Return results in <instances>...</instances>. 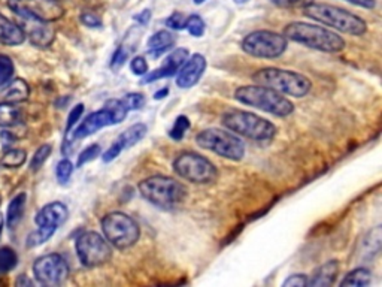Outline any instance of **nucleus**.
<instances>
[{
  "mask_svg": "<svg viewBox=\"0 0 382 287\" xmlns=\"http://www.w3.org/2000/svg\"><path fill=\"white\" fill-rule=\"evenodd\" d=\"M234 99L242 105L257 108L271 115L285 118L295 113V104L284 94L260 84L242 85L234 90Z\"/></svg>",
  "mask_w": 382,
  "mask_h": 287,
  "instance_id": "1",
  "label": "nucleus"
},
{
  "mask_svg": "<svg viewBox=\"0 0 382 287\" xmlns=\"http://www.w3.org/2000/svg\"><path fill=\"white\" fill-rule=\"evenodd\" d=\"M283 35L288 41L323 52H339L346 46L345 39L333 30L318 24L303 23V21H295V23L287 24Z\"/></svg>",
  "mask_w": 382,
  "mask_h": 287,
  "instance_id": "2",
  "label": "nucleus"
},
{
  "mask_svg": "<svg viewBox=\"0 0 382 287\" xmlns=\"http://www.w3.org/2000/svg\"><path fill=\"white\" fill-rule=\"evenodd\" d=\"M303 14L313 21H318V23L324 26L345 33V35L363 36L367 31V24L362 17L339 6L313 2L306 8H303Z\"/></svg>",
  "mask_w": 382,
  "mask_h": 287,
  "instance_id": "3",
  "label": "nucleus"
},
{
  "mask_svg": "<svg viewBox=\"0 0 382 287\" xmlns=\"http://www.w3.org/2000/svg\"><path fill=\"white\" fill-rule=\"evenodd\" d=\"M139 193L145 201L162 209H172L181 205L187 197V187L172 176L154 175L139 183Z\"/></svg>",
  "mask_w": 382,
  "mask_h": 287,
  "instance_id": "4",
  "label": "nucleus"
},
{
  "mask_svg": "<svg viewBox=\"0 0 382 287\" xmlns=\"http://www.w3.org/2000/svg\"><path fill=\"white\" fill-rule=\"evenodd\" d=\"M221 121L222 126L233 134L257 142L274 139L278 130L272 121L248 111H242V109H230L224 113Z\"/></svg>",
  "mask_w": 382,
  "mask_h": 287,
  "instance_id": "5",
  "label": "nucleus"
},
{
  "mask_svg": "<svg viewBox=\"0 0 382 287\" xmlns=\"http://www.w3.org/2000/svg\"><path fill=\"white\" fill-rule=\"evenodd\" d=\"M253 81L254 84L266 85L281 94L291 97H305L312 88L308 76L281 68H263L257 71L253 75Z\"/></svg>",
  "mask_w": 382,
  "mask_h": 287,
  "instance_id": "6",
  "label": "nucleus"
},
{
  "mask_svg": "<svg viewBox=\"0 0 382 287\" xmlns=\"http://www.w3.org/2000/svg\"><path fill=\"white\" fill-rule=\"evenodd\" d=\"M100 226H102L104 232L102 235L117 250H127L136 244L141 238V227L138 222L126 213L112 211L105 214Z\"/></svg>",
  "mask_w": 382,
  "mask_h": 287,
  "instance_id": "7",
  "label": "nucleus"
},
{
  "mask_svg": "<svg viewBox=\"0 0 382 287\" xmlns=\"http://www.w3.org/2000/svg\"><path fill=\"white\" fill-rule=\"evenodd\" d=\"M197 146L208 151L215 153L217 156L239 162L245 156V144L236 134L230 130L218 127H209L201 130L196 136Z\"/></svg>",
  "mask_w": 382,
  "mask_h": 287,
  "instance_id": "8",
  "label": "nucleus"
},
{
  "mask_svg": "<svg viewBox=\"0 0 382 287\" xmlns=\"http://www.w3.org/2000/svg\"><path fill=\"white\" fill-rule=\"evenodd\" d=\"M127 114H129V111L126 109V106L122 105L121 99H109L102 109L88 114L83 120V123L78 126L75 130H72L71 141L72 139L73 141L84 139V138L94 135L96 132H99L100 129L120 125L126 120Z\"/></svg>",
  "mask_w": 382,
  "mask_h": 287,
  "instance_id": "9",
  "label": "nucleus"
},
{
  "mask_svg": "<svg viewBox=\"0 0 382 287\" xmlns=\"http://www.w3.org/2000/svg\"><path fill=\"white\" fill-rule=\"evenodd\" d=\"M241 48L251 57L274 60L287 51L288 39L278 31L255 30L243 38Z\"/></svg>",
  "mask_w": 382,
  "mask_h": 287,
  "instance_id": "10",
  "label": "nucleus"
},
{
  "mask_svg": "<svg viewBox=\"0 0 382 287\" xmlns=\"http://www.w3.org/2000/svg\"><path fill=\"white\" fill-rule=\"evenodd\" d=\"M174 171L179 178L193 184H211L218 176L215 164L194 151H184L179 154L174 160Z\"/></svg>",
  "mask_w": 382,
  "mask_h": 287,
  "instance_id": "11",
  "label": "nucleus"
},
{
  "mask_svg": "<svg viewBox=\"0 0 382 287\" xmlns=\"http://www.w3.org/2000/svg\"><path fill=\"white\" fill-rule=\"evenodd\" d=\"M76 256L87 268L102 267L112 258V246L106 238L94 230H87L76 238Z\"/></svg>",
  "mask_w": 382,
  "mask_h": 287,
  "instance_id": "12",
  "label": "nucleus"
},
{
  "mask_svg": "<svg viewBox=\"0 0 382 287\" xmlns=\"http://www.w3.org/2000/svg\"><path fill=\"white\" fill-rule=\"evenodd\" d=\"M8 8L18 18H36L47 23H52L63 15V8L57 0H9Z\"/></svg>",
  "mask_w": 382,
  "mask_h": 287,
  "instance_id": "13",
  "label": "nucleus"
},
{
  "mask_svg": "<svg viewBox=\"0 0 382 287\" xmlns=\"http://www.w3.org/2000/svg\"><path fill=\"white\" fill-rule=\"evenodd\" d=\"M33 275L43 286H60L69 277V265L62 255L50 253L35 260Z\"/></svg>",
  "mask_w": 382,
  "mask_h": 287,
  "instance_id": "14",
  "label": "nucleus"
},
{
  "mask_svg": "<svg viewBox=\"0 0 382 287\" xmlns=\"http://www.w3.org/2000/svg\"><path fill=\"white\" fill-rule=\"evenodd\" d=\"M20 20H21L20 27L24 31L26 38H29L31 46H35L38 48H48L54 42L55 30L51 26V23L27 17H22Z\"/></svg>",
  "mask_w": 382,
  "mask_h": 287,
  "instance_id": "15",
  "label": "nucleus"
},
{
  "mask_svg": "<svg viewBox=\"0 0 382 287\" xmlns=\"http://www.w3.org/2000/svg\"><path fill=\"white\" fill-rule=\"evenodd\" d=\"M208 68L206 57L201 56V54H193V56H188V59L183 63L181 68L175 75V81L179 88H191L194 87L201 76H204L205 71Z\"/></svg>",
  "mask_w": 382,
  "mask_h": 287,
  "instance_id": "16",
  "label": "nucleus"
},
{
  "mask_svg": "<svg viewBox=\"0 0 382 287\" xmlns=\"http://www.w3.org/2000/svg\"><path fill=\"white\" fill-rule=\"evenodd\" d=\"M190 51L187 48H176L174 50L169 56H167L163 63L160 64V68H157L153 72H147L142 76V84H151L154 81H159L163 78H171V76H175L176 72L181 68L183 63L188 59Z\"/></svg>",
  "mask_w": 382,
  "mask_h": 287,
  "instance_id": "17",
  "label": "nucleus"
},
{
  "mask_svg": "<svg viewBox=\"0 0 382 287\" xmlns=\"http://www.w3.org/2000/svg\"><path fill=\"white\" fill-rule=\"evenodd\" d=\"M67 217H69V209L63 202H51L39 209L35 217V223L38 226L59 229L66 222Z\"/></svg>",
  "mask_w": 382,
  "mask_h": 287,
  "instance_id": "18",
  "label": "nucleus"
},
{
  "mask_svg": "<svg viewBox=\"0 0 382 287\" xmlns=\"http://www.w3.org/2000/svg\"><path fill=\"white\" fill-rule=\"evenodd\" d=\"M176 43V36L169 30H159L147 42V51L153 59H159L171 51Z\"/></svg>",
  "mask_w": 382,
  "mask_h": 287,
  "instance_id": "19",
  "label": "nucleus"
},
{
  "mask_svg": "<svg viewBox=\"0 0 382 287\" xmlns=\"http://www.w3.org/2000/svg\"><path fill=\"white\" fill-rule=\"evenodd\" d=\"M339 274V262L329 260L323 263L316 271L312 272L311 277H308V286L313 287H329L333 286Z\"/></svg>",
  "mask_w": 382,
  "mask_h": 287,
  "instance_id": "20",
  "label": "nucleus"
},
{
  "mask_svg": "<svg viewBox=\"0 0 382 287\" xmlns=\"http://www.w3.org/2000/svg\"><path fill=\"white\" fill-rule=\"evenodd\" d=\"M30 96V87L24 80H14L3 85L2 92H0V101L6 104H21L26 102Z\"/></svg>",
  "mask_w": 382,
  "mask_h": 287,
  "instance_id": "21",
  "label": "nucleus"
},
{
  "mask_svg": "<svg viewBox=\"0 0 382 287\" xmlns=\"http://www.w3.org/2000/svg\"><path fill=\"white\" fill-rule=\"evenodd\" d=\"M26 41V35L20 24H15L5 15L0 14V43L3 46H21Z\"/></svg>",
  "mask_w": 382,
  "mask_h": 287,
  "instance_id": "22",
  "label": "nucleus"
},
{
  "mask_svg": "<svg viewBox=\"0 0 382 287\" xmlns=\"http://www.w3.org/2000/svg\"><path fill=\"white\" fill-rule=\"evenodd\" d=\"M26 201H27V195L20 193L9 202L8 211H6V225L9 229H14L21 222L22 214H24V209H26Z\"/></svg>",
  "mask_w": 382,
  "mask_h": 287,
  "instance_id": "23",
  "label": "nucleus"
},
{
  "mask_svg": "<svg viewBox=\"0 0 382 287\" xmlns=\"http://www.w3.org/2000/svg\"><path fill=\"white\" fill-rule=\"evenodd\" d=\"M372 281V272L367 268H355L348 272L344 280L339 283L341 287H365Z\"/></svg>",
  "mask_w": 382,
  "mask_h": 287,
  "instance_id": "24",
  "label": "nucleus"
},
{
  "mask_svg": "<svg viewBox=\"0 0 382 287\" xmlns=\"http://www.w3.org/2000/svg\"><path fill=\"white\" fill-rule=\"evenodd\" d=\"M21 109L13 104L0 102V127H13L21 123Z\"/></svg>",
  "mask_w": 382,
  "mask_h": 287,
  "instance_id": "25",
  "label": "nucleus"
},
{
  "mask_svg": "<svg viewBox=\"0 0 382 287\" xmlns=\"http://www.w3.org/2000/svg\"><path fill=\"white\" fill-rule=\"evenodd\" d=\"M147 132H148L147 125L136 123L122 132V134L118 136V139L122 142V146H125V148L127 150L133 146H136L141 139H143V136L147 135Z\"/></svg>",
  "mask_w": 382,
  "mask_h": 287,
  "instance_id": "26",
  "label": "nucleus"
},
{
  "mask_svg": "<svg viewBox=\"0 0 382 287\" xmlns=\"http://www.w3.org/2000/svg\"><path fill=\"white\" fill-rule=\"evenodd\" d=\"M27 160V153L21 148H8L0 160V164L8 169H17Z\"/></svg>",
  "mask_w": 382,
  "mask_h": 287,
  "instance_id": "27",
  "label": "nucleus"
},
{
  "mask_svg": "<svg viewBox=\"0 0 382 287\" xmlns=\"http://www.w3.org/2000/svg\"><path fill=\"white\" fill-rule=\"evenodd\" d=\"M54 227H48V226H38V229L35 232H31V234L27 237V247H38L42 246L43 242H47L54 234H55Z\"/></svg>",
  "mask_w": 382,
  "mask_h": 287,
  "instance_id": "28",
  "label": "nucleus"
},
{
  "mask_svg": "<svg viewBox=\"0 0 382 287\" xmlns=\"http://www.w3.org/2000/svg\"><path fill=\"white\" fill-rule=\"evenodd\" d=\"M18 263L17 253L10 247H0V274L13 271Z\"/></svg>",
  "mask_w": 382,
  "mask_h": 287,
  "instance_id": "29",
  "label": "nucleus"
},
{
  "mask_svg": "<svg viewBox=\"0 0 382 287\" xmlns=\"http://www.w3.org/2000/svg\"><path fill=\"white\" fill-rule=\"evenodd\" d=\"M51 153H52V147L50 146V144H43V146H41L35 154H33L31 156V160H30V169L33 172H36L39 171L42 167H43V163L48 160V158L51 156Z\"/></svg>",
  "mask_w": 382,
  "mask_h": 287,
  "instance_id": "30",
  "label": "nucleus"
},
{
  "mask_svg": "<svg viewBox=\"0 0 382 287\" xmlns=\"http://www.w3.org/2000/svg\"><path fill=\"white\" fill-rule=\"evenodd\" d=\"M191 127V121L188 120L187 115H178L175 118V123L172 125L171 130H169V136L174 141H181L185 134L188 132V129Z\"/></svg>",
  "mask_w": 382,
  "mask_h": 287,
  "instance_id": "31",
  "label": "nucleus"
},
{
  "mask_svg": "<svg viewBox=\"0 0 382 287\" xmlns=\"http://www.w3.org/2000/svg\"><path fill=\"white\" fill-rule=\"evenodd\" d=\"M15 72V66L13 59L6 54H0V87H3L6 83L13 80Z\"/></svg>",
  "mask_w": 382,
  "mask_h": 287,
  "instance_id": "32",
  "label": "nucleus"
},
{
  "mask_svg": "<svg viewBox=\"0 0 382 287\" xmlns=\"http://www.w3.org/2000/svg\"><path fill=\"white\" fill-rule=\"evenodd\" d=\"M185 30L193 38L204 36V33L206 30V24H205L204 18H201L200 15H197V14H193V15L187 17V20H185Z\"/></svg>",
  "mask_w": 382,
  "mask_h": 287,
  "instance_id": "33",
  "label": "nucleus"
},
{
  "mask_svg": "<svg viewBox=\"0 0 382 287\" xmlns=\"http://www.w3.org/2000/svg\"><path fill=\"white\" fill-rule=\"evenodd\" d=\"M100 154H102V148H100L99 144H92V146L85 147V148L81 151L80 156H78L76 167H78V168H83L84 164L96 160V158H99Z\"/></svg>",
  "mask_w": 382,
  "mask_h": 287,
  "instance_id": "34",
  "label": "nucleus"
},
{
  "mask_svg": "<svg viewBox=\"0 0 382 287\" xmlns=\"http://www.w3.org/2000/svg\"><path fill=\"white\" fill-rule=\"evenodd\" d=\"M129 56H130V50H127L125 46H120L114 51V54H112L111 62H109V68L112 71H120L122 66H125V63L129 60Z\"/></svg>",
  "mask_w": 382,
  "mask_h": 287,
  "instance_id": "35",
  "label": "nucleus"
},
{
  "mask_svg": "<svg viewBox=\"0 0 382 287\" xmlns=\"http://www.w3.org/2000/svg\"><path fill=\"white\" fill-rule=\"evenodd\" d=\"M72 174H73V163L69 159L60 160L59 164H57V168H55V176H57L59 183L60 184L69 183Z\"/></svg>",
  "mask_w": 382,
  "mask_h": 287,
  "instance_id": "36",
  "label": "nucleus"
},
{
  "mask_svg": "<svg viewBox=\"0 0 382 287\" xmlns=\"http://www.w3.org/2000/svg\"><path fill=\"white\" fill-rule=\"evenodd\" d=\"M121 102L127 111H139L145 105V96L141 93H127L121 99Z\"/></svg>",
  "mask_w": 382,
  "mask_h": 287,
  "instance_id": "37",
  "label": "nucleus"
},
{
  "mask_svg": "<svg viewBox=\"0 0 382 287\" xmlns=\"http://www.w3.org/2000/svg\"><path fill=\"white\" fill-rule=\"evenodd\" d=\"M267 2L283 9H303L313 4V0H267Z\"/></svg>",
  "mask_w": 382,
  "mask_h": 287,
  "instance_id": "38",
  "label": "nucleus"
},
{
  "mask_svg": "<svg viewBox=\"0 0 382 287\" xmlns=\"http://www.w3.org/2000/svg\"><path fill=\"white\" fill-rule=\"evenodd\" d=\"M125 150L126 148H125V146H122V142L117 138L114 142L111 144L109 148L104 154H100V156H102V160L105 163H111V162H114Z\"/></svg>",
  "mask_w": 382,
  "mask_h": 287,
  "instance_id": "39",
  "label": "nucleus"
},
{
  "mask_svg": "<svg viewBox=\"0 0 382 287\" xmlns=\"http://www.w3.org/2000/svg\"><path fill=\"white\" fill-rule=\"evenodd\" d=\"M84 114V105L83 104H78L72 108V111L69 113V117H67V123H66V135L71 134V130L76 126L78 121L81 120Z\"/></svg>",
  "mask_w": 382,
  "mask_h": 287,
  "instance_id": "40",
  "label": "nucleus"
},
{
  "mask_svg": "<svg viewBox=\"0 0 382 287\" xmlns=\"http://www.w3.org/2000/svg\"><path fill=\"white\" fill-rule=\"evenodd\" d=\"M130 71L136 76H143L150 71L148 62L143 56H136L130 60Z\"/></svg>",
  "mask_w": 382,
  "mask_h": 287,
  "instance_id": "41",
  "label": "nucleus"
},
{
  "mask_svg": "<svg viewBox=\"0 0 382 287\" xmlns=\"http://www.w3.org/2000/svg\"><path fill=\"white\" fill-rule=\"evenodd\" d=\"M187 17L183 13H172L166 20V26L171 30H184Z\"/></svg>",
  "mask_w": 382,
  "mask_h": 287,
  "instance_id": "42",
  "label": "nucleus"
},
{
  "mask_svg": "<svg viewBox=\"0 0 382 287\" xmlns=\"http://www.w3.org/2000/svg\"><path fill=\"white\" fill-rule=\"evenodd\" d=\"M283 286L288 287H306L308 286V275L305 274H293L283 283Z\"/></svg>",
  "mask_w": 382,
  "mask_h": 287,
  "instance_id": "43",
  "label": "nucleus"
},
{
  "mask_svg": "<svg viewBox=\"0 0 382 287\" xmlns=\"http://www.w3.org/2000/svg\"><path fill=\"white\" fill-rule=\"evenodd\" d=\"M80 18H81V23L84 26H87V27H92V29L102 27V20H100L96 14L88 13V10H87V13H83Z\"/></svg>",
  "mask_w": 382,
  "mask_h": 287,
  "instance_id": "44",
  "label": "nucleus"
},
{
  "mask_svg": "<svg viewBox=\"0 0 382 287\" xmlns=\"http://www.w3.org/2000/svg\"><path fill=\"white\" fill-rule=\"evenodd\" d=\"M151 17H153L151 10H150V9H145V10H142V13H139L138 15H134V17H133V20L136 21V23H138V24H141V26H147V24L150 23Z\"/></svg>",
  "mask_w": 382,
  "mask_h": 287,
  "instance_id": "45",
  "label": "nucleus"
},
{
  "mask_svg": "<svg viewBox=\"0 0 382 287\" xmlns=\"http://www.w3.org/2000/svg\"><path fill=\"white\" fill-rule=\"evenodd\" d=\"M345 2L365 8V9H375L376 8V0H345Z\"/></svg>",
  "mask_w": 382,
  "mask_h": 287,
  "instance_id": "46",
  "label": "nucleus"
},
{
  "mask_svg": "<svg viewBox=\"0 0 382 287\" xmlns=\"http://www.w3.org/2000/svg\"><path fill=\"white\" fill-rule=\"evenodd\" d=\"M0 138H2V144L5 148H10V146L15 142V136L13 132H8V130H3L2 135H0Z\"/></svg>",
  "mask_w": 382,
  "mask_h": 287,
  "instance_id": "47",
  "label": "nucleus"
},
{
  "mask_svg": "<svg viewBox=\"0 0 382 287\" xmlns=\"http://www.w3.org/2000/svg\"><path fill=\"white\" fill-rule=\"evenodd\" d=\"M167 94H169V87H163L154 93V99L155 101H162V99H164Z\"/></svg>",
  "mask_w": 382,
  "mask_h": 287,
  "instance_id": "48",
  "label": "nucleus"
},
{
  "mask_svg": "<svg viewBox=\"0 0 382 287\" xmlns=\"http://www.w3.org/2000/svg\"><path fill=\"white\" fill-rule=\"evenodd\" d=\"M3 226H5V218L2 216V213H0V237H2V232H3Z\"/></svg>",
  "mask_w": 382,
  "mask_h": 287,
  "instance_id": "49",
  "label": "nucleus"
},
{
  "mask_svg": "<svg viewBox=\"0 0 382 287\" xmlns=\"http://www.w3.org/2000/svg\"><path fill=\"white\" fill-rule=\"evenodd\" d=\"M233 2H234L236 5H245V4H248L250 0H233Z\"/></svg>",
  "mask_w": 382,
  "mask_h": 287,
  "instance_id": "50",
  "label": "nucleus"
},
{
  "mask_svg": "<svg viewBox=\"0 0 382 287\" xmlns=\"http://www.w3.org/2000/svg\"><path fill=\"white\" fill-rule=\"evenodd\" d=\"M193 2H194L196 5H201V4H205L206 0H193Z\"/></svg>",
  "mask_w": 382,
  "mask_h": 287,
  "instance_id": "51",
  "label": "nucleus"
}]
</instances>
